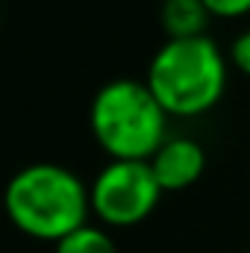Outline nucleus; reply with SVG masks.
Masks as SVG:
<instances>
[{
  "instance_id": "nucleus-7",
  "label": "nucleus",
  "mask_w": 250,
  "mask_h": 253,
  "mask_svg": "<svg viewBox=\"0 0 250 253\" xmlns=\"http://www.w3.org/2000/svg\"><path fill=\"white\" fill-rule=\"evenodd\" d=\"M53 253H118V248H115L112 236L103 227L83 224L80 230H74L65 239H59Z\"/></svg>"
},
{
  "instance_id": "nucleus-6",
  "label": "nucleus",
  "mask_w": 250,
  "mask_h": 253,
  "mask_svg": "<svg viewBox=\"0 0 250 253\" xmlns=\"http://www.w3.org/2000/svg\"><path fill=\"white\" fill-rule=\"evenodd\" d=\"M212 12L206 9L203 0H165L159 9V21L162 30L168 33V39H194V36H206V24H209Z\"/></svg>"
},
{
  "instance_id": "nucleus-8",
  "label": "nucleus",
  "mask_w": 250,
  "mask_h": 253,
  "mask_svg": "<svg viewBox=\"0 0 250 253\" xmlns=\"http://www.w3.org/2000/svg\"><path fill=\"white\" fill-rule=\"evenodd\" d=\"M212 18H242L250 12V0H203Z\"/></svg>"
},
{
  "instance_id": "nucleus-2",
  "label": "nucleus",
  "mask_w": 250,
  "mask_h": 253,
  "mask_svg": "<svg viewBox=\"0 0 250 253\" xmlns=\"http://www.w3.org/2000/svg\"><path fill=\"white\" fill-rule=\"evenodd\" d=\"M144 83L168 118H197L221 100L227 88V59L209 36L168 39L153 53Z\"/></svg>"
},
{
  "instance_id": "nucleus-10",
  "label": "nucleus",
  "mask_w": 250,
  "mask_h": 253,
  "mask_svg": "<svg viewBox=\"0 0 250 253\" xmlns=\"http://www.w3.org/2000/svg\"><path fill=\"white\" fill-rule=\"evenodd\" d=\"M0 212H3V203H0Z\"/></svg>"
},
{
  "instance_id": "nucleus-5",
  "label": "nucleus",
  "mask_w": 250,
  "mask_h": 253,
  "mask_svg": "<svg viewBox=\"0 0 250 253\" xmlns=\"http://www.w3.org/2000/svg\"><path fill=\"white\" fill-rule=\"evenodd\" d=\"M147 162L162 191H183L200 180L206 168V153L194 138L174 135V138H165Z\"/></svg>"
},
{
  "instance_id": "nucleus-9",
  "label": "nucleus",
  "mask_w": 250,
  "mask_h": 253,
  "mask_svg": "<svg viewBox=\"0 0 250 253\" xmlns=\"http://www.w3.org/2000/svg\"><path fill=\"white\" fill-rule=\"evenodd\" d=\"M230 59H233V65H236L242 74L250 77V30H245L242 36H236V42H233V47H230Z\"/></svg>"
},
{
  "instance_id": "nucleus-4",
  "label": "nucleus",
  "mask_w": 250,
  "mask_h": 253,
  "mask_svg": "<svg viewBox=\"0 0 250 253\" xmlns=\"http://www.w3.org/2000/svg\"><path fill=\"white\" fill-rule=\"evenodd\" d=\"M91 215L106 227H135L159 203L162 186L153 177L150 162L112 159L88 186Z\"/></svg>"
},
{
  "instance_id": "nucleus-3",
  "label": "nucleus",
  "mask_w": 250,
  "mask_h": 253,
  "mask_svg": "<svg viewBox=\"0 0 250 253\" xmlns=\"http://www.w3.org/2000/svg\"><path fill=\"white\" fill-rule=\"evenodd\" d=\"M88 126L109 159L147 162L168 138V112L141 80H112L97 88Z\"/></svg>"
},
{
  "instance_id": "nucleus-1",
  "label": "nucleus",
  "mask_w": 250,
  "mask_h": 253,
  "mask_svg": "<svg viewBox=\"0 0 250 253\" xmlns=\"http://www.w3.org/2000/svg\"><path fill=\"white\" fill-rule=\"evenodd\" d=\"M3 215L30 239L59 242L88 224V186L65 165L33 162L15 171L0 194Z\"/></svg>"
}]
</instances>
